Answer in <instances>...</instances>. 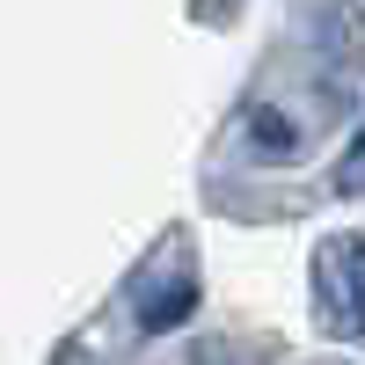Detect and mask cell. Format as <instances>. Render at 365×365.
I'll use <instances>...</instances> for the list:
<instances>
[{"instance_id":"3","label":"cell","mask_w":365,"mask_h":365,"mask_svg":"<svg viewBox=\"0 0 365 365\" xmlns=\"http://www.w3.org/2000/svg\"><path fill=\"white\" fill-rule=\"evenodd\" d=\"M285 110H256V154H299V132H285Z\"/></svg>"},{"instance_id":"2","label":"cell","mask_w":365,"mask_h":365,"mask_svg":"<svg viewBox=\"0 0 365 365\" xmlns=\"http://www.w3.org/2000/svg\"><path fill=\"white\" fill-rule=\"evenodd\" d=\"M197 314V270H190V256H175V270L168 278H146L139 285V329H182Z\"/></svg>"},{"instance_id":"1","label":"cell","mask_w":365,"mask_h":365,"mask_svg":"<svg viewBox=\"0 0 365 365\" xmlns=\"http://www.w3.org/2000/svg\"><path fill=\"white\" fill-rule=\"evenodd\" d=\"M314 329L322 336H365V234H336L314 249Z\"/></svg>"},{"instance_id":"4","label":"cell","mask_w":365,"mask_h":365,"mask_svg":"<svg viewBox=\"0 0 365 365\" xmlns=\"http://www.w3.org/2000/svg\"><path fill=\"white\" fill-rule=\"evenodd\" d=\"M336 190H365V132L344 146V161H336Z\"/></svg>"}]
</instances>
